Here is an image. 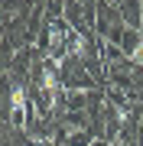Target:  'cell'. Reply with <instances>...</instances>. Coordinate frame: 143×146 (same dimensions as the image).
<instances>
[{"instance_id":"cell-1","label":"cell","mask_w":143,"mask_h":146,"mask_svg":"<svg viewBox=\"0 0 143 146\" xmlns=\"http://www.w3.org/2000/svg\"><path fill=\"white\" fill-rule=\"evenodd\" d=\"M10 117L16 127H23V117H26V88L23 84H13L10 91Z\"/></svg>"},{"instance_id":"cell-3","label":"cell","mask_w":143,"mask_h":146,"mask_svg":"<svg viewBox=\"0 0 143 146\" xmlns=\"http://www.w3.org/2000/svg\"><path fill=\"white\" fill-rule=\"evenodd\" d=\"M130 62H137V65H143V39H140V46L130 52Z\"/></svg>"},{"instance_id":"cell-2","label":"cell","mask_w":143,"mask_h":146,"mask_svg":"<svg viewBox=\"0 0 143 146\" xmlns=\"http://www.w3.org/2000/svg\"><path fill=\"white\" fill-rule=\"evenodd\" d=\"M43 91L49 94V101L59 98V78H55V72H43Z\"/></svg>"}]
</instances>
